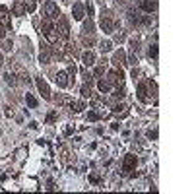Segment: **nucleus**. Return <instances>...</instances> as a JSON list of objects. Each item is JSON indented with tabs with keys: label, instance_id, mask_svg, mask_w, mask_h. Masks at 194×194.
Masks as SVG:
<instances>
[{
	"label": "nucleus",
	"instance_id": "nucleus-1",
	"mask_svg": "<svg viewBox=\"0 0 194 194\" xmlns=\"http://www.w3.org/2000/svg\"><path fill=\"white\" fill-rule=\"evenodd\" d=\"M45 10H47V16H49V18H56V16H60V14H58V8H56V4H54V2H47V4H45Z\"/></svg>",
	"mask_w": 194,
	"mask_h": 194
},
{
	"label": "nucleus",
	"instance_id": "nucleus-2",
	"mask_svg": "<svg viewBox=\"0 0 194 194\" xmlns=\"http://www.w3.org/2000/svg\"><path fill=\"white\" fill-rule=\"evenodd\" d=\"M37 85H39V89H41V93H43V95H45L47 99H49V97H51V93H49V88H47V84H45V82H43V78H37Z\"/></svg>",
	"mask_w": 194,
	"mask_h": 194
},
{
	"label": "nucleus",
	"instance_id": "nucleus-3",
	"mask_svg": "<svg viewBox=\"0 0 194 194\" xmlns=\"http://www.w3.org/2000/svg\"><path fill=\"white\" fill-rule=\"evenodd\" d=\"M82 60H84V64H85V66H93V60H95V54H93V53H84Z\"/></svg>",
	"mask_w": 194,
	"mask_h": 194
},
{
	"label": "nucleus",
	"instance_id": "nucleus-4",
	"mask_svg": "<svg viewBox=\"0 0 194 194\" xmlns=\"http://www.w3.org/2000/svg\"><path fill=\"white\" fill-rule=\"evenodd\" d=\"M142 8L146 12H152V10H155V2L153 0H142Z\"/></svg>",
	"mask_w": 194,
	"mask_h": 194
},
{
	"label": "nucleus",
	"instance_id": "nucleus-5",
	"mask_svg": "<svg viewBox=\"0 0 194 194\" xmlns=\"http://www.w3.org/2000/svg\"><path fill=\"white\" fill-rule=\"evenodd\" d=\"M25 101H27V105H29L31 107V109H37V99H35L33 95H31V93H27V95H25Z\"/></svg>",
	"mask_w": 194,
	"mask_h": 194
},
{
	"label": "nucleus",
	"instance_id": "nucleus-6",
	"mask_svg": "<svg viewBox=\"0 0 194 194\" xmlns=\"http://www.w3.org/2000/svg\"><path fill=\"white\" fill-rule=\"evenodd\" d=\"M101 27H103L107 33H111V31H113V24H111V19H105V16H103V19H101Z\"/></svg>",
	"mask_w": 194,
	"mask_h": 194
},
{
	"label": "nucleus",
	"instance_id": "nucleus-7",
	"mask_svg": "<svg viewBox=\"0 0 194 194\" xmlns=\"http://www.w3.org/2000/svg\"><path fill=\"white\" fill-rule=\"evenodd\" d=\"M56 84H58L60 85V88H66V74H58V76H56Z\"/></svg>",
	"mask_w": 194,
	"mask_h": 194
},
{
	"label": "nucleus",
	"instance_id": "nucleus-8",
	"mask_svg": "<svg viewBox=\"0 0 194 194\" xmlns=\"http://www.w3.org/2000/svg\"><path fill=\"white\" fill-rule=\"evenodd\" d=\"M4 78H6V84H10V85H16V76H14V74H10V72H8V74H6Z\"/></svg>",
	"mask_w": 194,
	"mask_h": 194
},
{
	"label": "nucleus",
	"instance_id": "nucleus-9",
	"mask_svg": "<svg viewBox=\"0 0 194 194\" xmlns=\"http://www.w3.org/2000/svg\"><path fill=\"white\" fill-rule=\"evenodd\" d=\"M74 12H76V16H74L76 19H82V18H84V10H82L80 4H76V10H74Z\"/></svg>",
	"mask_w": 194,
	"mask_h": 194
},
{
	"label": "nucleus",
	"instance_id": "nucleus-10",
	"mask_svg": "<svg viewBox=\"0 0 194 194\" xmlns=\"http://www.w3.org/2000/svg\"><path fill=\"white\" fill-rule=\"evenodd\" d=\"M111 47H113V43H111V41H103V43H101V51H103V53L111 51Z\"/></svg>",
	"mask_w": 194,
	"mask_h": 194
},
{
	"label": "nucleus",
	"instance_id": "nucleus-11",
	"mask_svg": "<svg viewBox=\"0 0 194 194\" xmlns=\"http://www.w3.org/2000/svg\"><path fill=\"white\" fill-rule=\"evenodd\" d=\"M109 88H111V85H109V82H99V89H101V91H109Z\"/></svg>",
	"mask_w": 194,
	"mask_h": 194
},
{
	"label": "nucleus",
	"instance_id": "nucleus-12",
	"mask_svg": "<svg viewBox=\"0 0 194 194\" xmlns=\"http://www.w3.org/2000/svg\"><path fill=\"white\" fill-rule=\"evenodd\" d=\"M82 93H84V97H89V95H91V88L84 85V88H82Z\"/></svg>",
	"mask_w": 194,
	"mask_h": 194
},
{
	"label": "nucleus",
	"instance_id": "nucleus-13",
	"mask_svg": "<svg viewBox=\"0 0 194 194\" xmlns=\"http://www.w3.org/2000/svg\"><path fill=\"white\" fill-rule=\"evenodd\" d=\"M149 56H157V49H155V45L149 49Z\"/></svg>",
	"mask_w": 194,
	"mask_h": 194
},
{
	"label": "nucleus",
	"instance_id": "nucleus-14",
	"mask_svg": "<svg viewBox=\"0 0 194 194\" xmlns=\"http://www.w3.org/2000/svg\"><path fill=\"white\" fill-rule=\"evenodd\" d=\"M10 49H12V43L6 41V43H4V51H10Z\"/></svg>",
	"mask_w": 194,
	"mask_h": 194
},
{
	"label": "nucleus",
	"instance_id": "nucleus-15",
	"mask_svg": "<svg viewBox=\"0 0 194 194\" xmlns=\"http://www.w3.org/2000/svg\"><path fill=\"white\" fill-rule=\"evenodd\" d=\"M0 66H2V56H0Z\"/></svg>",
	"mask_w": 194,
	"mask_h": 194
}]
</instances>
